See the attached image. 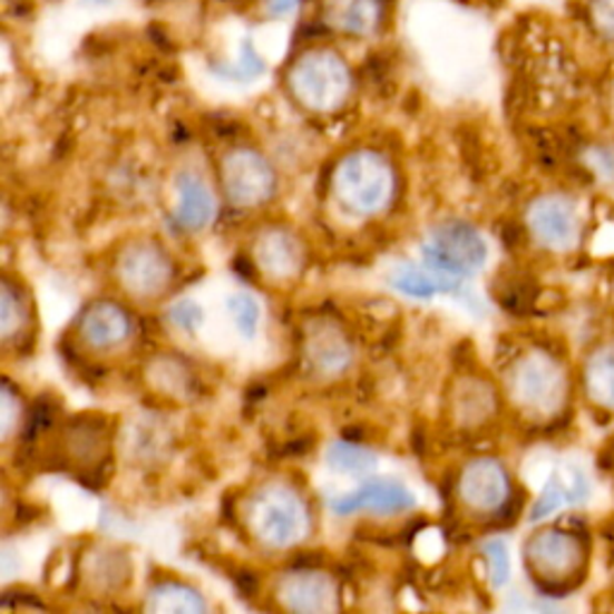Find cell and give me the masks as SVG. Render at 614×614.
<instances>
[{"label":"cell","mask_w":614,"mask_h":614,"mask_svg":"<svg viewBox=\"0 0 614 614\" xmlns=\"http://www.w3.org/2000/svg\"><path fill=\"white\" fill-rule=\"evenodd\" d=\"M597 104H601V114L607 128L614 130V58L607 60L601 82H597Z\"/></svg>","instance_id":"31"},{"label":"cell","mask_w":614,"mask_h":614,"mask_svg":"<svg viewBox=\"0 0 614 614\" xmlns=\"http://www.w3.org/2000/svg\"><path fill=\"white\" fill-rule=\"evenodd\" d=\"M228 314L235 329H238V334L245 341H252L257 337L262 310H260V303L250 293H233L228 298Z\"/></svg>","instance_id":"27"},{"label":"cell","mask_w":614,"mask_h":614,"mask_svg":"<svg viewBox=\"0 0 614 614\" xmlns=\"http://www.w3.org/2000/svg\"><path fill=\"white\" fill-rule=\"evenodd\" d=\"M514 483L509 468L495 456H476L464 464L456 480V499L476 518H497L514 501Z\"/></svg>","instance_id":"10"},{"label":"cell","mask_w":614,"mask_h":614,"mask_svg":"<svg viewBox=\"0 0 614 614\" xmlns=\"http://www.w3.org/2000/svg\"><path fill=\"white\" fill-rule=\"evenodd\" d=\"M480 553H483V559H485V566H487V578H490L493 588L499 591V588L507 586L509 576H511V557H509L507 543L499 540V538L487 540V543H483Z\"/></svg>","instance_id":"28"},{"label":"cell","mask_w":614,"mask_h":614,"mask_svg":"<svg viewBox=\"0 0 614 614\" xmlns=\"http://www.w3.org/2000/svg\"><path fill=\"white\" fill-rule=\"evenodd\" d=\"M303 363L322 380H334L353 366V343L332 320H314L303 329Z\"/></svg>","instance_id":"12"},{"label":"cell","mask_w":614,"mask_h":614,"mask_svg":"<svg viewBox=\"0 0 614 614\" xmlns=\"http://www.w3.org/2000/svg\"><path fill=\"white\" fill-rule=\"evenodd\" d=\"M176 209L173 218L187 233H199L209 228L216 218L218 202L209 187L207 178L195 170H183L176 178Z\"/></svg>","instance_id":"18"},{"label":"cell","mask_w":614,"mask_h":614,"mask_svg":"<svg viewBox=\"0 0 614 614\" xmlns=\"http://www.w3.org/2000/svg\"><path fill=\"white\" fill-rule=\"evenodd\" d=\"M451 411L461 428H480L497 416L499 393L493 382L480 377H461V382L451 391Z\"/></svg>","instance_id":"21"},{"label":"cell","mask_w":614,"mask_h":614,"mask_svg":"<svg viewBox=\"0 0 614 614\" xmlns=\"http://www.w3.org/2000/svg\"><path fill=\"white\" fill-rule=\"evenodd\" d=\"M264 72V60L257 56L255 46H252L250 39L243 41V51H241V60L238 66H233V70H226V77H231V80H243V82H250L255 80V77H260Z\"/></svg>","instance_id":"30"},{"label":"cell","mask_w":614,"mask_h":614,"mask_svg":"<svg viewBox=\"0 0 614 614\" xmlns=\"http://www.w3.org/2000/svg\"><path fill=\"white\" fill-rule=\"evenodd\" d=\"M22 425V399L14 393L12 384H3V397H0V432H3V442H10L12 435L20 430Z\"/></svg>","instance_id":"29"},{"label":"cell","mask_w":614,"mask_h":614,"mask_svg":"<svg viewBox=\"0 0 614 614\" xmlns=\"http://www.w3.org/2000/svg\"><path fill=\"white\" fill-rule=\"evenodd\" d=\"M218 183L233 209H257L276 195V170L270 159L252 147H233L218 164Z\"/></svg>","instance_id":"9"},{"label":"cell","mask_w":614,"mask_h":614,"mask_svg":"<svg viewBox=\"0 0 614 614\" xmlns=\"http://www.w3.org/2000/svg\"><path fill=\"white\" fill-rule=\"evenodd\" d=\"M170 322L185 329V332H197V329L204 324V312L195 301H178L176 305H170L168 310Z\"/></svg>","instance_id":"32"},{"label":"cell","mask_w":614,"mask_h":614,"mask_svg":"<svg viewBox=\"0 0 614 614\" xmlns=\"http://www.w3.org/2000/svg\"><path fill=\"white\" fill-rule=\"evenodd\" d=\"M62 442H66L70 459L75 464L97 461L106 449V437L101 428H94V425H87V422H75L66 432V439H62Z\"/></svg>","instance_id":"26"},{"label":"cell","mask_w":614,"mask_h":614,"mask_svg":"<svg viewBox=\"0 0 614 614\" xmlns=\"http://www.w3.org/2000/svg\"><path fill=\"white\" fill-rule=\"evenodd\" d=\"M504 393L528 422L553 425L572 406V370L549 345H526L504 372Z\"/></svg>","instance_id":"1"},{"label":"cell","mask_w":614,"mask_h":614,"mask_svg":"<svg viewBox=\"0 0 614 614\" xmlns=\"http://www.w3.org/2000/svg\"><path fill=\"white\" fill-rule=\"evenodd\" d=\"M353 85L349 60L327 46L298 53L286 72V87L295 104L318 116L339 114L351 101Z\"/></svg>","instance_id":"3"},{"label":"cell","mask_w":614,"mask_h":614,"mask_svg":"<svg viewBox=\"0 0 614 614\" xmlns=\"http://www.w3.org/2000/svg\"><path fill=\"white\" fill-rule=\"evenodd\" d=\"M327 466L339 476L366 478L377 468V456L363 445L334 442L327 449Z\"/></svg>","instance_id":"25"},{"label":"cell","mask_w":614,"mask_h":614,"mask_svg":"<svg viewBox=\"0 0 614 614\" xmlns=\"http://www.w3.org/2000/svg\"><path fill=\"white\" fill-rule=\"evenodd\" d=\"M332 191L341 207L358 216L384 212L397 193V173L377 149H355L337 164Z\"/></svg>","instance_id":"5"},{"label":"cell","mask_w":614,"mask_h":614,"mask_svg":"<svg viewBox=\"0 0 614 614\" xmlns=\"http://www.w3.org/2000/svg\"><path fill=\"white\" fill-rule=\"evenodd\" d=\"M389 283L399 293L413 298V301H432L435 295H451L456 301H464L476 308V298L466 289V281L439 276L428 266L403 264L391 272Z\"/></svg>","instance_id":"19"},{"label":"cell","mask_w":614,"mask_h":614,"mask_svg":"<svg viewBox=\"0 0 614 614\" xmlns=\"http://www.w3.org/2000/svg\"><path fill=\"white\" fill-rule=\"evenodd\" d=\"M274 597L283 610L298 614H324L341 607L334 576L320 569H293L279 576Z\"/></svg>","instance_id":"13"},{"label":"cell","mask_w":614,"mask_h":614,"mask_svg":"<svg viewBox=\"0 0 614 614\" xmlns=\"http://www.w3.org/2000/svg\"><path fill=\"white\" fill-rule=\"evenodd\" d=\"M581 387L593 408L614 416V339L591 345L581 366Z\"/></svg>","instance_id":"20"},{"label":"cell","mask_w":614,"mask_h":614,"mask_svg":"<svg viewBox=\"0 0 614 614\" xmlns=\"http://www.w3.org/2000/svg\"><path fill=\"white\" fill-rule=\"evenodd\" d=\"M252 260L270 281H293L308 264V247L301 235L286 226H270L252 241Z\"/></svg>","instance_id":"14"},{"label":"cell","mask_w":614,"mask_h":614,"mask_svg":"<svg viewBox=\"0 0 614 614\" xmlns=\"http://www.w3.org/2000/svg\"><path fill=\"white\" fill-rule=\"evenodd\" d=\"M526 569L545 593H566L588 574L591 545L586 535L562 526L535 530L524 545Z\"/></svg>","instance_id":"4"},{"label":"cell","mask_w":614,"mask_h":614,"mask_svg":"<svg viewBox=\"0 0 614 614\" xmlns=\"http://www.w3.org/2000/svg\"><path fill=\"white\" fill-rule=\"evenodd\" d=\"M250 538L266 549H293L310 535L308 504L291 483L270 480L250 493L243 507Z\"/></svg>","instance_id":"2"},{"label":"cell","mask_w":614,"mask_h":614,"mask_svg":"<svg viewBox=\"0 0 614 614\" xmlns=\"http://www.w3.org/2000/svg\"><path fill=\"white\" fill-rule=\"evenodd\" d=\"M526 231L533 243L553 255H569L584 243L586 218L581 202L562 191L535 195L526 207Z\"/></svg>","instance_id":"7"},{"label":"cell","mask_w":614,"mask_h":614,"mask_svg":"<svg viewBox=\"0 0 614 614\" xmlns=\"http://www.w3.org/2000/svg\"><path fill=\"white\" fill-rule=\"evenodd\" d=\"M31 324V308L25 291L8 274L3 276V289H0V339L10 345L22 341Z\"/></svg>","instance_id":"23"},{"label":"cell","mask_w":614,"mask_h":614,"mask_svg":"<svg viewBox=\"0 0 614 614\" xmlns=\"http://www.w3.org/2000/svg\"><path fill=\"white\" fill-rule=\"evenodd\" d=\"M298 6H301V0H266V12L272 18H286Z\"/></svg>","instance_id":"33"},{"label":"cell","mask_w":614,"mask_h":614,"mask_svg":"<svg viewBox=\"0 0 614 614\" xmlns=\"http://www.w3.org/2000/svg\"><path fill=\"white\" fill-rule=\"evenodd\" d=\"M490 257L483 233L466 222H445L422 243V262L439 276L470 281Z\"/></svg>","instance_id":"8"},{"label":"cell","mask_w":614,"mask_h":614,"mask_svg":"<svg viewBox=\"0 0 614 614\" xmlns=\"http://www.w3.org/2000/svg\"><path fill=\"white\" fill-rule=\"evenodd\" d=\"M320 14L334 35L366 39L380 31L384 6L382 0H320Z\"/></svg>","instance_id":"17"},{"label":"cell","mask_w":614,"mask_h":614,"mask_svg":"<svg viewBox=\"0 0 614 614\" xmlns=\"http://www.w3.org/2000/svg\"><path fill=\"white\" fill-rule=\"evenodd\" d=\"M416 509V495L403 483L389 478L363 480L355 490L343 493L332 499V511L337 516L353 514H377V516H399Z\"/></svg>","instance_id":"15"},{"label":"cell","mask_w":614,"mask_h":614,"mask_svg":"<svg viewBox=\"0 0 614 614\" xmlns=\"http://www.w3.org/2000/svg\"><path fill=\"white\" fill-rule=\"evenodd\" d=\"M145 610L156 614H204L209 605L197 588L183 581H156L145 595Z\"/></svg>","instance_id":"22"},{"label":"cell","mask_w":614,"mask_h":614,"mask_svg":"<svg viewBox=\"0 0 614 614\" xmlns=\"http://www.w3.org/2000/svg\"><path fill=\"white\" fill-rule=\"evenodd\" d=\"M114 281L135 303H159L176 283V262L152 235H137L116 250Z\"/></svg>","instance_id":"6"},{"label":"cell","mask_w":614,"mask_h":614,"mask_svg":"<svg viewBox=\"0 0 614 614\" xmlns=\"http://www.w3.org/2000/svg\"><path fill=\"white\" fill-rule=\"evenodd\" d=\"M77 341L89 353H114L135 337V320L130 310L111 298H99L82 308L75 324Z\"/></svg>","instance_id":"11"},{"label":"cell","mask_w":614,"mask_h":614,"mask_svg":"<svg viewBox=\"0 0 614 614\" xmlns=\"http://www.w3.org/2000/svg\"><path fill=\"white\" fill-rule=\"evenodd\" d=\"M588 495H591V485L584 470L574 464H562L555 474L547 478L540 495L535 497L533 507L528 511V522L540 524L564 507H576V504L588 501Z\"/></svg>","instance_id":"16"},{"label":"cell","mask_w":614,"mask_h":614,"mask_svg":"<svg viewBox=\"0 0 614 614\" xmlns=\"http://www.w3.org/2000/svg\"><path fill=\"white\" fill-rule=\"evenodd\" d=\"M578 20L593 49L614 58V0H581Z\"/></svg>","instance_id":"24"}]
</instances>
